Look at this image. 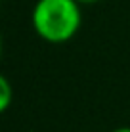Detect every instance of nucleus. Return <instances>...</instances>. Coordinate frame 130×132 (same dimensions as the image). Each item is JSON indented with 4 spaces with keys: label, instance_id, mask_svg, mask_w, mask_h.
I'll list each match as a JSON object with an SVG mask.
<instances>
[{
    "label": "nucleus",
    "instance_id": "f257e3e1",
    "mask_svg": "<svg viewBox=\"0 0 130 132\" xmlns=\"http://www.w3.org/2000/svg\"><path fill=\"white\" fill-rule=\"evenodd\" d=\"M33 29L50 44L69 42L82 23L80 4L77 0H37L31 12Z\"/></svg>",
    "mask_w": 130,
    "mask_h": 132
},
{
    "label": "nucleus",
    "instance_id": "f03ea898",
    "mask_svg": "<svg viewBox=\"0 0 130 132\" xmlns=\"http://www.w3.org/2000/svg\"><path fill=\"white\" fill-rule=\"evenodd\" d=\"M13 100V92H12V84L8 80L6 75L0 77V111H8Z\"/></svg>",
    "mask_w": 130,
    "mask_h": 132
},
{
    "label": "nucleus",
    "instance_id": "7ed1b4c3",
    "mask_svg": "<svg viewBox=\"0 0 130 132\" xmlns=\"http://www.w3.org/2000/svg\"><path fill=\"white\" fill-rule=\"evenodd\" d=\"M111 132H130V126H119V128H115Z\"/></svg>",
    "mask_w": 130,
    "mask_h": 132
},
{
    "label": "nucleus",
    "instance_id": "20e7f679",
    "mask_svg": "<svg viewBox=\"0 0 130 132\" xmlns=\"http://www.w3.org/2000/svg\"><path fill=\"white\" fill-rule=\"evenodd\" d=\"M79 4H94V2H100V0H77Z\"/></svg>",
    "mask_w": 130,
    "mask_h": 132
}]
</instances>
